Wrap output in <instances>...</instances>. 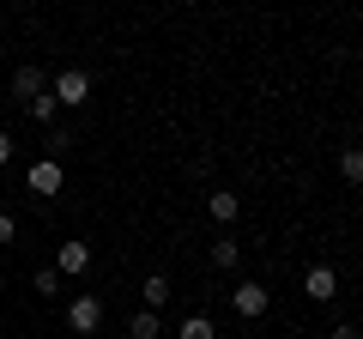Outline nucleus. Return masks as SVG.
<instances>
[{
  "instance_id": "nucleus-18",
  "label": "nucleus",
  "mask_w": 363,
  "mask_h": 339,
  "mask_svg": "<svg viewBox=\"0 0 363 339\" xmlns=\"http://www.w3.org/2000/svg\"><path fill=\"white\" fill-rule=\"evenodd\" d=\"M0 243H13V218L6 212H0Z\"/></svg>"
},
{
  "instance_id": "nucleus-17",
  "label": "nucleus",
  "mask_w": 363,
  "mask_h": 339,
  "mask_svg": "<svg viewBox=\"0 0 363 339\" xmlns=\"http://www.w3.org/2000/svg\"><path fill=\"white\" fill-rule=\"evenodd\" d=\"M333 339H357V327H351V321H339V327H333Z\"/></svg>"
},
{
  "instance_id": "nucleus-3",
  "label": "nucleus",
  "mask_w": 363,
  "mask_h": 339,
  "mask_svg": "<svg viewBox=\"0 0 363 339\" xmlns=\"http://www.w3.org/2000/svg\"><path fill=\"white\" fill-rule=\"evenodd\" d=\"M230 303H236V315H242V321H255V315H267L272 297H267V285H255V279H248V285H236Z\"/></svg>"
},
{
  "instance_id": "nucleus-10",
  "label": "nucleus",
  "mask_w": 363,
  "mask_h": 339,
  "mask_svg": "<svg viewBox=\"0 0 363 339\" xmlns=\"http://www.w3.org/2000/svg\"><path fill=\"white\" fill-rule=\"evenodd\" d=\"M140 297H145V309H164V303H169V279H164V273H152V279L140 285Z\"/></svg>"
},
{
  "instance_id": "nucleus-7",
  "label": "nucleus",
  "mask_w": 363,
  "mask_h": 339,
  "mask_svg": "<svg viewBox=\"0 0 363 339\" xmlns=\"http://www.w3.org/2000/svg\"><path fill=\"white\" fill-rule=\"evenodd\" d=\"M206 212H212V218H218V224H230L236 212H242V200H236L230 188H212V194H206Z\"/></svg>"
},
{
  "instance_id": "nucleus-1",
  "label": "nucleus",
  "mask_w": 363,
  "mask_h": 339,
  "mask_svg": "<svg viewBox=\"0 0 363 339\" xmlns=\"http://www.w3.org/2000/svg\"><path fill=\"white\" fill-rule=\"evenodd\" d=\"M49 97H55V104H67V109H79L91 97V73H85V67H61L55 85H49Z\"/></svg>"
},
{
  "instance_id": "nucleus-16",
  "label": "nucleus",
  "mask_w": 363,
  "mask_h": 339,
  "mask_svg": "<svg viewBox=\"0 0 363 339\" xmlns=\"http://www.w3.org/2000/svg\"><path fill=\"white\" fill-rule=\"evenodd\" d=\"M0 164H13V133H0Z\"/></svg>"
},
{
  "instance_id": "nucleus-11",
  "label": "nucleus",
  "mask_w": 363,
  "mask_h": 339,
  "mask_svg": "<svg viewBox=\"0 0 363 339\" xmlns=\"http://www.w3.org/2000/svg\"><path fill=\"white\" fill-rule=\"evenodd\" d=\"M128 339H157V309H140L128 321Z\"/></svg>"
},
{
  "instance_id": "nucleus-13",
  "label": "nucleus",
  "mask_w": 363,
  "mask_h": 339,
  "mask_svg": "<svg viewBox=\"0 0 363 339\" xmlns=\"http://www.w3.org/2000/svg\"><path fill=\"white\" fill-rule=\"evenodd\" d=\"M236 255H242L236 236H218V243H212V267H236Z\"/></svg>"
},
{
  "instance_id": "nucleus-6",
  "label": "nucleus",
  "mask_w": 363,
  "mask_h": 339,
  "mask_svg": "<svg viewBox=\"0 0 363 339\" xmlns=\"http://www.w3.org/2000/svg\"><path fill=\"white\" fill-rule=\"evenodd\" d=\"M13 91L25 97V104H30V97H43V91H49V79H43V67H18V73H13Z\"/></svg>"
},
{
  "instance_id": "nucleus-4",
  "label": "nucleus",
  "mask_w": 363,
  "mask_h": 339,
  "mask_svg": "<svg viewBox=\"0 0 363 339\" xmlns=\"http://www.w3.org/2000/svg\"><path fill=\"white\" fill-rule=\"evenodd\" d=\"M303 291H309L315 303H333L339 297V273L333 267H309V273H303Z\"/></svg>"
},
{
  "instance_id": "nucleus-12",
  "label": "nucleus",
  "mask_w": 363,
  "mask_h": 339,
  "mask_svg": "<svg viewBox=\"0 0 363 339\" xmlns=\"http://www.w3.org/2000/svg\"><path fill=\"white\" fill-rule=\"evenodd\" d=\"M176 339H218V327L206 321V315H188V321H182V333Z\"/></svg>"
},
{
  "instance_id": "nucleus-5",
  "label": "nucleus",
  "mask_w": 363,
  "mask_h": 339,
  "mask_svg": "<svg viewBox=\"0 0 363 339\" xmlns=\"http://www.w3.org/2000/svg\"><path fill=\"white\" fill-rule=\"evenodd\" d=\"M30 188H37V194H55V188H61V157H43V164H30Z\"/></svg>"
},
{
  "instance_id": "nucleus-15",
  "label": "nucleus",
  "mask_w": 363,
  "mask_h": 339,
  "mask_svg": "<svg viewBox=\"0 0 363 339\" xmlns=\"http://www.w3.org/2000/svg\"><path fill=\"white\" fill-rule=\"evenodd\" d=\"M37 297H61V273H55V267L37 273Z\"/></svg>"
},
{
  "instance_id": "nucleus-2",
  "label": "nucleus",
  "mask_w": 363,
  "mask_h": 339,
  "mask_svg": "<svg viewBox=\"0 0 363 339\" xmlns=\"http://www.w3.org/2000/svg\"><path fill=\"white\" fill-rule=\"evenodd\" d=\"M67 321H73V333H97L104 327V297H73Z\"/></svg>"
},
{
  "instance_id": "nucleus-9",
  "label": "nucleus",
  "mask_w": 363,
  "mask_h": 339,
  "mask_svg": "<svg viewBox=\"0 0 363 339\" xmlns=\"http://www.w3.org/2000/svg\"><path fill=\"white\" fill-rule=\"evenodd\" d=\"M339 176H345L351 188H363V145H345V152H339Z\"/></svg>"
},
{
  "instance_id": "nucleus-14",
  "label": "nucleus",
  "mask_w": 363,
  "mask_h": 339,
  "mask_svg": "<svg viewBox=\"0 0 363 339\" xmlns=\"http://www.w3.org/2000/svg\"><path fill=\"white\" fill-rule=\"evenodd\" d=\"M25 109H30V121H43V128H49V121H55V109H61V104H55V97L43 91V97H30Z\"/></svg>"
},
{
  "instance_id": "nucleus-8",
  "label": "nucleus",
  "mask_w": 363,
  "mask_h": 339,
  "mask_svg": "<svg viewBox=\"0 0 363 339\" xmlns=\"http://www.w3.org/2000/svg\"><path fill=\"white\" fill-rule=\"evenodd\" d=\"M85 267H91V248L85 243H61V273L73 279V273H85Z\"/></svg>"
}]
</instances>
